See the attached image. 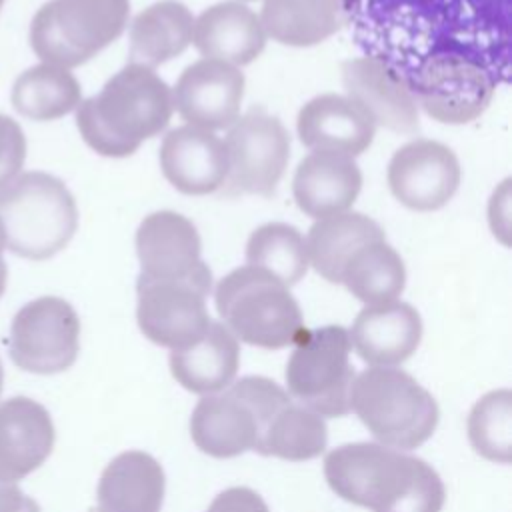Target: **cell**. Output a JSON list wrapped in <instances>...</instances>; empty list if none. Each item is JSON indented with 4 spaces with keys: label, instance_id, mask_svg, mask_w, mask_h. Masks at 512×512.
Here are the masks:
<instances>
[{
    "label": "cell",
    "instance_id": "9c48e42d",
    "mask_svg": "<svg viewBox=\"0 0 512 512\" xmlns=\"http://www.w3.org/2000/svg\"><path fill=\"white\" fill-rule=\"evenodd\" d=\"M96 118L118 138L140 146L160 134L174 112L172 88L142 64H126L88 98Z\"/></svg>",
    "mask_w": 512,
    "mask_h": 512
},
{
    "label": "cell",
    "instance_id": "5bb4252c",
    "mask_svg": "<svg viewBox=\"0 0 512 512\" xmlns=\"http://www.w3.org/2000/svg\"><path fill=\"white\" fill-rule=\"evenodd\" d=\"M386 178L400 204L416 212H432L452 200L462 170L452 148L436 140L416 138L394 152Z\"/></svg>",
    "mask_w": 512,
    "mask_h": 512
},
{
    "label": "cell",
    "instance_id": "836d02e7",
    "mask_svg": "<svg viewBox=\"0 0 512 512\" xmlns=\"http://www.w3.org/2000/svg\"><path fill=\"white\" fill-rule=\"evenodd\" d=\"M26 160V136L16 120L0 114V188L14 180Z\"/></svg>",
    "mask_w": 512,
    "mask_h": 512
},
{
    "label": "cell",
    "instance_id": "60d3db41",
    "mask_svg": "<svg viewBox=\"0 0 512 512\" xmlns=\"http://www.w3.org/2000/svg\"><path fill=\"white\" fill-rule=\"evenodd\" d=\"M4 2H6V0H0V10H2V6H4Z\"/></svg>",
    "mask_w": 512,
    "mask_h": 512
},
{
    "label": "cell",
    "instance_id": "e575fe53",
    "mask_svg": "<svg viewBox=\"0 0 512 512\" xmlns=\"http://www.w3.org/2000/svg\"><path fill=\"white\" fill-rule=\"evenodd\" d=\"M206 512H270L262 496L248 486H232L222 490Z\"/></svg>",
    "mask_w": 512,
    "mask_h": 512
},
{
    "label": "cell",
    "instance_id": "cb8c5ba5",
    "mask_svg": "<svg viewBox=\"0 0 512 512\" xmlns=\"http://www.w3.org/2000/svg\"><path fill=\"white\" fill-rule=\"evenodd\" d=\"M166 476L160 462L142 450H126L104 468L94 512H160Z\"/></svg>",
    "mask_w": 512,
    "mask_h": 512
},
{
    "label": "cell",
    "instance_id": "ba28073f",
    "mask_svg": "<svg viewBox=\"0 0 512 512\" xmlns=\"http://www.w3.org/2000/svg\"><path fill=\"white\" fill-rule=\"evenodd\" d=\"M284 378L298 404L322 418L346 416L354 382L348 330L338 324L304 330L294 342Z\"/></svg>",
    "mask_w": 512,
    "mask_h": 512
},
{
    "label": "cell",
    "instance_id": "d4e9b609",
    "mask_svg": "<svg viewBox=\"0 0 512 512\" xmlns=\"http://www.w3.org/2000/svg\"><path fill=\"white\" fill-rule=\"evenodd\" d=\"M240 366V344L222 324L210 322L204 336L180 350H170L174 380L194 394H216L228 388Z\"/></svg>",
    "mask_w": 512,
    "mask_h": 512
},
{
    "label": "cell",
    "instance_id": "f35d334b",
    "mask_svg": "<svg viewBox=\"0 0 512 512\" xmlns=\"http://www.w3.org/2000/svg\"><path fill=\"white\" fill-rule=\"evenodd\" d=\"M4 250H6V236H4V228H2V222H0V258H2Z\"/></svg>",
    "mask_w": 512,
    "mask_h": 512
},
{
    "label": "cell",
    "instance_id": "5b68a950",
    "mask_svg": "<svg viewBox=\"0 0 512 512\" xmlns=\"http://www.w3.org/2000/svg\"><path fill=\"white\" fill-rule=\"evenodd\" d=\"M350 410L378 444L404 452L424 444L440 418L434 396L396 366H370L354 376Z\"/></svg>",
    "mask_w": 512,
    "mask_h": 512
},
{
    "label": "cell",
    "instance_id": "f546056e",
    "mask_svg": "<svg viewBox=\"0 0 512 512\" xmlns=\"http://www.w3.org/2000/svg\"><path fill=\"white\" fill-rule=\"evenodd\" d=\"M340 284L366 306L398 300L406 286V268L400 254L378 240L362 246L344 266Z\"/></svg>",
    "mask_w": 512,
    "mask_h": 512
},
{
    "label": "cell",
    "instance_id": "ac0fdd59",
    "mask_svg": "<svg viewBox=\"0 0 512 512\" xmlns=\"http://www.w3.org/2000/svg\"><path fill=\"white\" fill-rule=\"evenodd\" d=\"M164 178L182 194L204 196L220 190L228 178L224 140L210 130L178 126L160 144Z\"/></svg>",
    "mask_w": 512,
    "mask_h": 512
},
{
    "label": "cell",
    "instance_id": "8d00e7d4",
    "mask_svg": "<svg viewBox=\"0 0 512 512\" xmlns=\"http://www.w3.org/2000/svg\"><path fill=\"white\" fill-rule=\"evenodd\" d=\"M0 512H40V506L16 484L0 482Z\"/></svg>",
    "mask_w": 512,
    "mask_h": 512
},
{
    "label": "cell",
    "instance_id": "d6a6232c",
    "mask_svg": "<svg viewBox=\"0 0 512 512\" xmlns=\"http://www.w3.org/2000/svg\"><path fill=\"white\" fill-rule=\"evenodd\" d=\"M76 126L84 142L98 152L100 156L108 158H126L138 150L136 144H130L118 136H114L94 114L88 98L82 100L76 108Z\"/></svg>",
    "mask_w": 512,
    "mask_h": 512
},
{
    "label": "cell",
    "instance_id": "1f68e13d",
    "mask_svg": "<svg viewBox=\"0 0 512 512\" xmlns=\"http://www.w3.org/2000/svg\"><path fill=\"white\" fill-rule=\"evenodd\" d=\"M472 448L492 462H510L512 454V394L494 390L482 396L468 416Z\"/></svg>",
    "mask_w": 512,
    "mask_h": 512
},
{
    "label": "cell",
    "instance_id": "30bf717a",
    "mask_svg": "<svg viewBox=\"0 0 512 512\" xmlns=\"http://www.w3.org/2000/svg\"><path fill=\"white\" fill-rule=\"evenodd\" d=\"M8 350L12 362L32 374L68 370L80 350V318L60 296L26 302L12 318Z\"/></svg>",
    "mask_w": 512,
    "mask_h": 512
},
{
    "label": "cell",
    "instance_id": "74e56055",
    "mask_svg": "<svg viewBox=\"0 0 512 512\" xmlns=\"http://www.w3.org/2000/svg\"><path fill=\"white\" fill-rule=\"evenodd\" d=\"M6 282H8V266H6L4 258H0V296L6 290Z\"/></svg>",
    "mask_w": 512,
    "mask_h": 512
},
{
    "label": "cell",
    "instance_id": "44dd1931",
    "mask_svg": "<svg viewBox=\"0 0 512 512\" xmlns=\"http://www.w3.org/2000/svg\"><path fill=\"white\" fill-rule=\"evenodd\" d=\"M298 136L310 150H330L346 156L362 154L374 140L376 124L346 94H320L308 100L296 120Z\"/></svg>",
    "mask_w": 512,
    "mask_h": 512
},
{
    "label": "cell",
    "instance_id": "277c9868",
    "mask_svg": "<svg viewBox=\"0 0 512 512\" xmlns=\"http://www.w3.org/2000/svg\"><path fill=\"white\" fill-rule=\"evenodd\" d=\"M0 222L6 250L28 260H46L72 240L78 206L66 184L48 172H20L0 188Z\"/></svg>",
    "mask_w": 512,
    "mask_h": 512
},
{
    "label": "cell",
    "instance_id": "7a4b0ae2",
    "mask_svg": "<svg viewBox=\"0 0 512 512\" xmlns=\"http://www.w3.org/2000/svg\"><path fill=\"white\" fill-rule=\"evenodd\" d=\"M324 478L336 496L370 512H440L446 500L444 482L428 462L378 442L330 450Z\"/></svg>",
    "mask_w": 512,
    "mask_h": 512
},
{
    "label": "cell",
    "instance_id": "4dcf8cb0",
    "mask_svg": "<svg viewBox=\"0 0 512 512\" xmlns=\"http://www.w3.org/2000/svg\"><path fill=\"white\" fill-rule=\"evenodd\" d=\"M246 264L258 266L284 286L300 282L310 266L302 232L284 222L258 226L246 242Z\"/></svg>",
    "mask_w": 512,
    "mask_h": 512
},
{
    "label": "cell",
    "instance_id": "52a82bcc",
    "mask_svg": "<svg viewBox=\"0 0 512 512\" xmlns=\"http://www.w3.org/2000/svg\"><path fill=\"white\" fill-rule=\"evenodd\" d=\"M128 16L130 0H48L30 22V46L42 62L72 70L110 46Z\"/></svg>",
    "mask_w": 512,
    "mask_h": 512
},
{
    "label": "cell",
    "instance_id": "4fadbf2b",
    "mask_svg": "<svg viewBox=\"0 0 512 512\" xmlns=\"http://www.w3.org/2000/svg\"><path fill=\"white\" fill-rule=\"evenodd\" d=\"M406 86L430 118L442 124H466L488 108L500 84L480 64L446 56L420 66Z\"/></svg>",
    "mask_w": 512,
    "mask_h": 512
},
{
    "label": "cell",
    "instance_id": "4316f807",
    "mask_svg": "<svg viewBox=\"0 0 512 512\" xmlns=\"http://www.w3.org/2000/svg\"><path fill=\"white\" fill-rule=\"evenodd\" d=\"M258 16L266 38L306 48L324 42L346 24V0H264Z\"/></svg>",
    "mask_w": 512,
    "mask_h": 512
},
{
    "label": "cell",
    "instance_id": "7c38bea8",
    "mask_svg": "<svg viewBox=\"0 0 512 512\" xmlns=\"http://www.w3.org/2000/svg\"><path fill=\"white\" fill-rule=\"evenodd\" d=\"M226 184L232 192L270 196L284 176L290 158V136L282 122L254 108L228 128Z\"/></svg>",
    "mask_w": 512,
    "mask_h": 512
},
{
    "label": "cell",
    "instance_id": "603a6c76",
    "mask_svg": "<svg viewBox=\"0 0 512 512\" xmlns=\"http://www.w3.org/2000/svg\"><path fill=\"white\" fill-rule=\"evenodd\" d=\"M192 44L204 58L240 68L262 54L266 32L254 10L228 0L208 6L194 18Z\"/></svg>",
    "mask_w": 512,
    "mask_h": 512
},
{
    "label": "cell",
    "instance_id": "d590c367",
    "mask_svg": "<svg viewBox=\"0 0 512 512\" xmlns=\"http://www.w3.org/2000/svg\"><path fill=\"white\" fill-rule=\"evenodd\" d=\"M488 224L492 234L510 246V178L502 180L488 202Z\"/></svg>",
    "mask_w": 512,
    "mask_h": 512
},
{
    "label": "cell",
    "instance_id": "ab89813d",
    "mask_svg": "<svg viewBox=\"0 0 512 512\" xmlns=\"http://www.w3.org/2000/svg\"><path fill=\"white\" fill-rule=\"evenodd\" d=\"M2 384H4V368H2V362H0V392H2Z\"/></svg>",
    "mask_w": 512,
    "mask_h": 512
},
{
    "label": "cell",
    "instance_id": "7402d4cb",
    "mask_svg": "<svg viewBox=\"0 0 512 512\" xmlns=\"http://www.w3.org/2000/svg\"><path fill=\"white\" fill-rule=\"evenodd\" d=\"M360 188L362 172L354 158L330 150H312L292 180L298 208L314 220L350 210Z\"/></svg>",
    "mask_w": 512,
    "mask_h": 512
},
{
    "label": "cell",
    "instance_id": "f1b7e54d",
    "mask_svg": "<svg viewBox=\"0 0 512 512\" xmlns=\"http://www.w3.org/2000/svg\"><path fill=\"white\" fill-rule=\"evenodd\" d=\"M10 100L20 116L50 122L76 110L82 102V90L68 68L40 62L16 78Z\"/></svg>",
    "mask_w": 512,
    "mask_h": 512
},
{
    "label": "cell",
    "instance_id": "e0dca14e",
    "mask_svg": "<svg viewBox=\"0 0 512 512\" xmlns=\"http://www.w3.org/2000/svg\"><path fill=\"white\" fill-rule=\"evenodd\" d=\"M346 96L352 98L376 126L398 134H414L420 126L418 104L406 82L370 56L346 60L340 68Z\"/></svg>",
    "mask_w": 512,
    "mask_h": 512
},
{
    "label": "cell",
    "instance_id": "9a60e30c",
    "mask_svg": "<svg viewBox=\"0 0 512 512\" xmlns=\"http://www.w3.org/2000/svg\"><path fill=\"white\" fill-rule=\"evenodd\" d=\"M244 84L240 68L200 58L180 74L172 88V104L188 126L210 132L230 128L240 116Z\"/></svg>",
    "mask_w": 512,
    "mask_h": 512
},
{
    "label": "cell",
    "instance_id": "b9f144b4",
    "mask_svg": "<svg viewBox=\"0 0 512 512\" xmlns=\"http://www.w3.org/2000/svg\"><path fill=\"white\" fill-rule=\"evenodd\" d=\"M244 2H252V0H244Z\"/></svg>",
    "mask_w": 512,
    "mask_h": 512
},
{
    "label": "cell",
    "instance_id": "2e32d148",
    "mask_svg": "<svg viewBox=\"0 0 512 512\" xmlns=\"http://www.w3.org/2000/svg\"><path fill=\"white\" fill-rule=\"evenodd\" d=\"M196 226L174 210L148 214L136 230L140 276L152 280H184L208 272L200 258Z\"/></svg>",
    "mask_w": 512,
    "mask_h": 512
},
{
    "label": "cell",
    "instance_id": "8fae6325",
    "mask_svg": "<svg viewBox=\"0 0 512 512\" xmlns=\"http://www.w3.org/2000/svg\"><path fill=\"white\" fill-rule=\"evenodd\" d=\"M212 288L210 270L184 280L138 278L136 320L154 344L180 350L198 342L210 326L206 296Z\"/></svg>",
    "mask_w": 512,
    "mask_h": 512
},
{
    "label": "cell",
    "instance_id": "6da1fadb",
    "mask_svg": "<svg viewBox=\"0 0 512 512\" xmlns=\"http://www.w3.org/2000/svg\"><path fill=\"white\" fill-rule=\"evenodd\" d=\"M512 0H346V24L362 56L404 82L430 60L456 56L510 76Z\"/></svg>",
    "mask_w": 512,
    "mask_h": 512
},
{
    "label": "cell",
    "instance_id": "d6986e66",
    "mask_svg": "<svg viewBox=\"0 0 512 512\" xmlns=\"http://www.w3.org/2000/svg\"><path fill=\"white\" fill-rule=\"evenodd\" d=\"M56 440L50 412L36 400L0 402V482H18L40 468Z\"/></svg>",
    "mask_w": 512,
    "mask_h": 512
},
{
    "label": "cell",
    "instance_id": "83f0119b",
    "mask_svg": "<svg viewBox=\"0 0 512 512\" xmlns=\"http://www.w3.org/2000/svg\"><path fill=\"white\" fill-rule=\"evenodd\" d=\"M194 16L178 0L146 6L130 24V62L156 68L192 44Z\"/></svg>",
    "mask_w": 512,
    "mask_h": 512
},
{
    "label": "cell",
    "instance_id": "8992f818",
    "mask_svg": "<svg viewBox=\"0 0 512 512\" xmlns=\"http://www.w3.org/2000/svg\"><path fill=\"white\" fill-rule=\"evenodd\" d=\"M214 304L222 324L250 346L280 350L294 346L306 330L290 288L252 264L234 268L218 282Z\"/></svg>",
    "mask_w": 512,
    "mask_h": 512
},
{
    "label": "cell",
    "instance_id": "ffe728a7",
    "mask_svg": "<svg viewBox=\"0 0 512 512\" xmlns=\"http://www.w3.org/2000/svg\"><path fill=\"white\" fill-rule=\"evenodd\" d=\"M350 348L370 366H398L422 340V318L408 302L364 306L348 330Z\"/></svg>",
    "mask_w": 512,
    "mask_h": 512
},
{
    "label": "cell",
    "instance_id": "484cf974",
    "mask_svg": "<svg viewBox=\"0 0 512 512\" xmlns=\"http://www.w3.org/2000/svg\"><path fill=\"white\" fill-rule=\"evenodd\" d=\"M310 266L328 282L340 284L348 260L366 244L384 240V230L362 212H340L318 218L306 234Z\"/></svg>",
    "mask_w": 512,
    "mask_h": 512
},
{
    "label": "cell",
    "instance_id": "3957f363",
    "mask_svg": "<svg viewBox=\"0 0 512 512\" xmlns=\"http://www.w3.org/2000/svg\"><path fill=\"white\" fill-rule=\"evenodd\" d=\"M290 400L274 380L244 376L198 400L190 416L192 442L212 458H234L248 450L262 454L278 414Z\"/></svg>",
    "mask_w": 512,
    "mask_h": 512
}]
</instances>
